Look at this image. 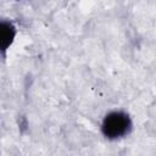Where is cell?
Returning a JSON list of instances; mask_svg holds the SVG:
<instances>
[{"label": "cell", "instance_id": "6da1fadb", "mask_svg": "<svg viewBox=\"0 0 156 156\" xmlns=\"http://www.w3.org/2000/svg\"><path fill=\"white\" fill-rule=\"evenodd\" d=\"M132 129V121L123 111H112L105 116L101 123V132L107 139H119L126 136Z\"/></svg>", "mask_w": 156, "mask_h": 156}, {"label": "cell", "instance_id": "7a4b0ae2", "mask_svg": "<svg viewBox=\"0 0 156 156\" xmlns=\"http://www.w3.org/2000/svg\"><path fill=\"white\" fill-rule=\"evenodd\" d=\"M16 37L15 26L6 20H0V52L5 54Z\"/></svg>", "mask_w": 156, "mask_h": 156}]
</instances>
